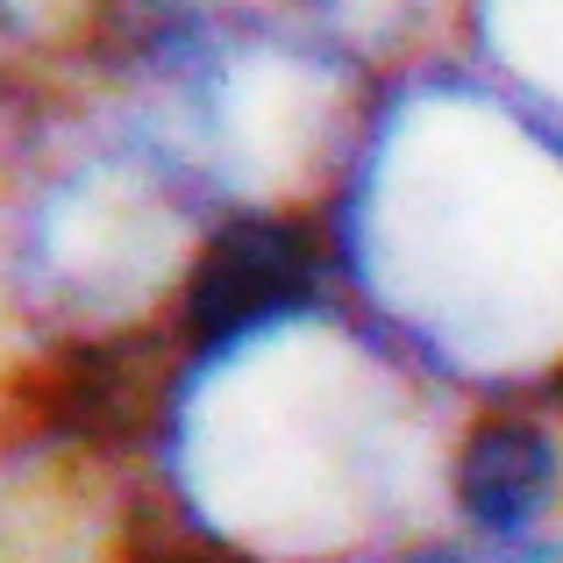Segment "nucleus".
Here are the masks:
<instances>
[{"label":"nucleus","mask_w":563,"mask_h":563,"mask_svg":"<svg viewBox=\"0 0 563 563\" xmlns=\"http://www.w3.org/2000/svg\"><path fill=\"white\" fill-rule=\"evenodd\" d=\"M114 22V0H0V57L22 71H57L86 65Z\"/></svg>","instance_id":"nucleus-2"},{"label":"nucleus","mask_w":563,"mask_h":563,"mask_svg":"<svg viewBox=\"0 0 563 563\" xmlns=\"http://www.w3.org/2000/svg\"><path fill=\"white\" fill-rule=\"evenodd\" d=\"M485 86L563 136V0H464Z\"/></svg>","instance_id":"nucleus-1"}]
</instances>
